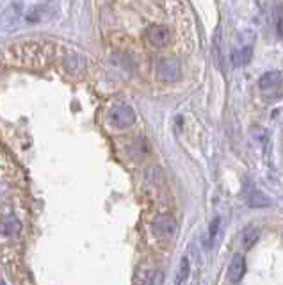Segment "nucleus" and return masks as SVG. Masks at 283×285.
<instances>
[{"instance_id": "obj_13", "label": "nucleus", "mask_w": 283, "mask_h": 285, "mask_svg": "<svg viewBox=\"0 0 283 285\" xmlns=\"http://www.w3.org/2000/svg\"><path fill=\"white\" fill-rule=\"evenodd\" d=\"M234 59H235V64H246L247 61L251 59V47H242L240 52H235L234 54Z\"/></svg>"}, {"instance_id": "obj_5", "label": "nucleus", "mask_w": 283, "mask_h": 285, "mask_svg": "<svg viewBox=\"0 0 283 285\" xmlns=\"http://www.w3.org/2000/svg\"><path fill=\"white\" fill-rule=\"evenodd\" d=\"M176 230H178L176 221H174L173 216H168V214L158 216L152 225L153 236L157 239H161V241H169V239H173L176 236Z\"/></svg>"}, {"instance_id": "obj_3", "label": "nucleus", "mask_w": 283, "mask_h": 285, "mask_svg": "<svg viewBox=\"0 0 283 285\" xmlns=\"http://www.w3.org/2000/svg\"><path fill=\"white\" fill-rule=\"evenodd\" d=\"M155 75H157L158 80L166 84L176 82L182 75V68L180 63L173 57H164V59L157 61V66H155Z\"/></svg>"}, {"instance_id": "obj_2", "label": "nucleus", "mask_w": 283, "mask_h": 285, "mask_svg": "<svg viewBox=\"0 0 283 285\" xmlns=\"http://www.w3.org/2000/svg\"><path fill=\"white\" fill-rule=\"evenodd\" d=\"M258 90L262 96L269 102L281 98L283 95V77L278 72H267L258 79Z\"/></svg>"}, {"instance_id": "obj_11", "label": "nucleus", "mask_w": 283, "mask_h": 285, "mask_svg": "<svg viewBox=\"0 0 283 285\" xmlns=\"http://www.w3.org/2000/svg\"><path fill=\"white\" fill-rule=\"evenodd\" d=\"M20 232V223L16 221V219H4L2 223H0V234H2L4 237H13L16 236V234Z\"/></svg>"}, {"instance_id": "obj_8", "label": "nucleus", "mask_w": 283, "mask_h": 285, "mask_svg": "<svg viewBox=\"0 0 283 285\" xmlns=\"http://www.w3.org/2000/svg\"><path fill=\"white\" fill-rule=\"evenodd\" d=\"M64 66L69 73L77 75V73H80L82 72V68H84L82 57H80L79 54H75V52H69L68 56L64 57Z\"/></svg>"}, {"instance_id": "obj_9", "label": "nucleus", "mask_w": 283, "mask_h": 285, "mask_svg": "<svg viewBox=\"0 0 283 285\" xmlns=\"http://www.w3.org/2000/svg\"><path fill=\"white\" fill-rule=\"evenodd\" d=\"M247 203H250L253 209H262V207H269L271 205V200L267 198L263 192L253 189L247 194Z\"/></svg>"}, {"instance_id": "obj_12", "label": "nucleus", "mask_w": 283, "mask_h": 285, "mask_svg": "<svg viewBox=\"0 0 283 285\" xmlns=\"http://www.w3.org/2000/svg\"><path fill=\"white\" fill-rule=\"evenodd\" d=\"M189 275H191V265H189V259L184 257L180 262V268H178V273H176V280H174V285H184L187 282Z\"/></svg>"}, {"instance_id": "obj_4", "label": "nucleus", "mask_w": 283, "mask_h": 285, "mask_svg": "<svg viewBox=\"0 0 283 285\" xmlns=\"http://www.w3.org/2000/svg\"><path fill=\"white\" fill-rule=\"evenodd\" d=\"M146 43L157 50L166 48L171 43V30L162 24L150 25L148 30H146Z\"/></svg>"}, {"instance_id": "obj_10", "label": "nucleus", "mask_w": 283, "mask_h": 285, "mask_svg": "<svg viewBox=\"0 0 283 285\" xmlns=\"http://www.w3.org/2000/svg\"><path fill=\"white\" fill-rule=\"evenodd\" d=\"M257 239H258V228L247 226L242 232V236H240V246H242V250H250L257 242Z\"/></svg>"}, {"instance_id": "obj_15", "label": "nucleus", "mask_w": 283, "mask_h": 285, "mask_svg": "<svg viewBox=\"0 0 283 285\" xmlns=\"http://www.w3.org/2000/svg\"><path fill=\"white\" fill-rule=\"evenodd\" d=\"M218 228H219V218H216L214 221H212L210 228H208V236H210L212 241H214L216 236H218Z\"/></svg>"}, {"instance_id": "obj_7", "label": "nucleus", "mask_w": 283, "mask_h": 285, "mask_svg": "<svg viewBox=\"0 0 283 285\" xmlns=\"http://www.w3.org/2000/svg\"><path fill=\"white\" fill-rule=\"evenodd\" d=\"M246 273V260L242 255H234L230 265H228V280L234 283H237Z\"/></svg>"}, {"instance_id": "obj_14", "label": "nucleus", "mask_w": 283, "mask_h": 285, "mask_svg": "<svg viewBox=\"0 0 283 285\" xmlns=\"http://www.w3.org/2000/svg\"><path fill=\"white\" fill-rule=\"evenodd\" d=\"M139 285H153V269H143L139 273Z\"/></svg>"}, {"instance_id": "obj_1", "label": "nucleus", "mask_w": 283, "mask_h": 285, "mask_svg": "<svg viewBox=\"0 0 283 285\" xmlns=\"http://www.w3.org/2000/svg\"><path fill=\"white\" fill-rule=\"evenodd\" d=\"M54 59V45L20 43L0 48V66H25L40 70Z\"/></svg>"}, {"instance_id": "obj_6", "label": "nucleus", "mask_w": 283, "mask_h": 285, "mask_svg": "<svg viewBox=\"0 0 283 285\" xmlns=\"http://www.w3.org/2000/svg\"><path fill=\"white\" fill-rule=\"evenodd\" d=\"M109 121L116 129H129L135 123V113L129 105H116L109 111Z\"/></svg>"}]
</instances>
